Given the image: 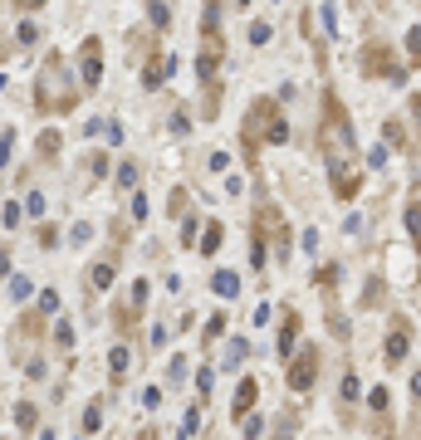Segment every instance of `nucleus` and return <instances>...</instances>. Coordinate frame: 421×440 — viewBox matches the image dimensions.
Wrapping results in <instances>:
<instances>
[{"label":"nucleus","mask_w":421,"mask_h":440,"mask_svg":"<svg viewBox=\"0 0 421 440\" xmlns=\"http://www.w3.org/2000/svg\"><path fill=\"white\" fill-rule=\"evenodd\" d=\"M79 88L69 79V64H64V54H49L44 69H39V88H35V103L44 108V113H69V108L79 103Z\"/></svg>","instance_id":"f257e3e1"},{"label":"nucleus","mask_w":421,"mask_h":440,"mask_svg":"<svg viewBox=\"0 0 421 440\" xmlns=\"http://www.w3.org/2000/svg\"><path fill=\"white\" fill-rule=\"evenodd\" d=\"M260 137H270V142H284V137H289V123L275 113L270 98H260V103L250 108V118H245V152H255Z\"/></svg>","instance_id":"f03ea898"},{"label":"nucleus","mask_w":421,"mask_h":440,"mask_svg":"<svg viewBox=\"0 0 421 440\" xmlns=\"http://www.w3.org/2000/svg\"><path fill=\"white\" fill-rule=\"evenodd\" d=\"M313 381H319V352L304 348V352L294 357V367H289V387H294V392H309Z\"/></svg>","instance_id":"7ed1b4c3"},{"label":"nucleus","mask_w":421,"mask_h":440,"mask_svg":"<svg viewBox=\"0 0 421 440\" xmlns=\"http://www.w3.org/2000/svg\"><path fill=\"white\" fill-rule=\"evenodd\" d=\"M79 69H84V88H98V74H103V44H98V39H84Z\"/></svg>","instance_id":"20e7f679"},{"label":"nucleus","mask_w":421,"mask_h":440,"mask_svg":"<svg viewBox=\"0 0 421 440\" xmlns=\"http://www.w3.org/2000/svg\"><path fill=\"white\" fill-rule=\"evenodd\" d=\"M172 74V59H162V54H152V59H147V69H142V83L147 88H157V83H162Z\"/></svg>","instance_id":"39448f33"},{"label":"nucleus","mask_w":421,"mask_h":440,"mask_svg":"<svg viewBox=\"0 0 421 440\" xmlns=\"http://www.w3.org/2000/svg\"><path fill=\"white\" fill-rule=\"evenodd\" d=\"M255 397H260V387H255V377H245L240 387H235V416H245V411L255 406Z\"/></svg>","instance_id":"423d86ee"},{"label":"nucleus","mask_w":421,"mask_h":440,"mask_svg":"<svg viewBox=\"0 0 421 440\" xmlns=\"http://www.w3.org/2000/svg\"><path fill=\"white\" fill-rule=\"evenodd\" d=\"M294 338H299V318H294V313H284V328H280V357H289Z\"/></svg>","instance_id":"0eeeda50"},{"label":"nucleus","mask_w":421,"mask_h":440,"mask_svg":"<svg viewBox=\"0 0 421 440\" xmlns=\"http://www.w3.org/2000/svg\"><path fill=\"white\" fill-rule=\"evenodd\" d=\"M407 348H411V338H407V333H392V338H387V362L397 367V362L407 357Z\"/></svg>","instance_id":"6e6552de"},{"label":"nucleus","mask_w":421,"mask_h":440,"mask_svg":"<svg viewBox=\"0 0 421 440\" xmlns=\"http://www.w3.org/2000/svg\"><path fill=\"white\" fill-rule=\"evenodd\" d=\"M216 294H221V299H235V294H240V279H235L231 269H221V274H216Z\"/></svg>","instance_id":"1a4fd4ad"},{"label":"nucleus","mask_w":421,"mask_h":440,"mask_svg":"<svg viewBox=\"0 0 421 440\" xmlns=\"http://www.w3.org/2000/svg\"><path fill=\"white\" fill-rule=\"evenodd\" d=\"M128 357H133L128 348H113V362H108V372H113V381H123V377H128V367H133Z\"/></svg>","instance_id":"9d476101"},{"label":"nucleus","mask_w":421,"mask_h":440,"mask_svg":"<svg viewBox=\"0 0 421 440\" xmlns=\"http://www.w3.org/2000/svg\"><path fill=\"white\" fill-rule=\"evenodd\" d=\"M221 250V220H210L206 226V240H201V254H216Z\"/></svg>","instance_id":"9b49d317"},{"label":"nucleus","mask_w":421,"mask_h":440,"mask_svg":"<svg viewBox=\"0 0 421 440\" xmlns=\"http://www.w3.org/2000/svg\"><path fill=\"white\" fill-rule=\"evenodd\" d=\"M88 279H93V289H108V284H113V264H93Z\"/></svg>","instance_id":"f8f14e48"},{"label":"nucleus","mask_w":421,"mask_h":440,"mask_svg":"<svg viewBox=\"0 0 421 440\" xmlns=\"http://www.w3.org/2000/svg\"><path fill=\"white\" fill-rule=\"evenodd\" d=\"M275 226V210H260V230H270ZM289 254V245H284V230H280V259Z\"/></svg>","instance_id":"ddd939ff"},{"label":"nucleus","mask_w":421,"mask_h":440,"mask_svg":"<svg viewBox=\"0 0 421 440\" xmlns=\"http://www.w3.org/2000/svg\"><path fill=\"white\" fill-rule=\"evenodd\" d=\"M313 279H319V284H324V289H333V284H338V264H324V269H319V274H313Z\"/></svg>","instance_id":"4468645a"},{"label":"nucleus","mask_w":421,"mask_h":440,"mask_svg":"<svg viewBox=\"0 0 421 440\" xmlns=\"http://www.w3.org/2000/svg\"><path fill=\"white\" fill-rule=\"evenodd\" d=\"M55 152H59V132H44L39 137V157H55Z\"/></svg>","instance_id":"2eb2a0df"},{"label":"nucleus","mask_w":421,"mask_h":440,"mask_svg":"<svg viewBox=\"0 0 421 440\" xmlns=\"http://www.w3.org/2000/svg\"><path fill=\"white\" fill-rule=\"evenodd\" d=\"M343 401H358V372H343Z\"/></svg>","instance_id":"dca6fc26"},{"label":"nucleus","mask_w":421,"mask_h":440,"mask_svg":"<svg viewBox=\"0 0 421 440\" xmlns=\"http://www.w3.org/2000/svg\"><path fill=\"white\" fill-rule=\"evenodd\" d=\"M407 230L421 240V206H407Z\"/></svg>","instance_id":"f3484780"},{"label":"nucleus","mask_w":421,"mask_h":440,"mask_svg":"<svg viewBox=\"0 0 421 440\" xmlns=\"http://www.w3.org/2000/svg\"><path fill=\"white\" fill-rule=\"evenodd\" d=\"M15 421H20V430H35V406H30V401H25V406H20V411H15Z\"/></svg>","instance_id":"a211bd4d"},{"label":"nucleus","mask_w":421,"mask_h":440,"mask_svg":"<svg viewBox=\"0 0 421 440\" xmlns=\"http://www.w3.org/2000/svg\"><path fill=\"white\" fill-rule=\"evenodd\" d=\"M55 308H59V294L44 289V294H39V313H55Z\"/></svg>","instance_id":"6ab92c4d"},{"label":"nucleus","mask_w":421,"mask_h":440,"mask_svg":"<svg viewBox=\"0 0 421 440\" xmlns=\"http://www.w3.org/2000/svg\"><path fill=\"white\" fill-rule=\"evenodd\" d=\"M118 186H137V167H128V161H123V167H118Z\"/></svg>","instance_id":"aec40b11"},{"label":"nucleus","mask_w":421,"mask_h":440,"mask_svg":"<svg viewBox=\"0 0 421 440\" xmlns=\"http://www.w3.org/2000/svg\"><path fill=\"white\" fill-rule=\"evenodd\" d=\"M387 397H392L387 387H373V397H367V401H373V411H387Z\"/></svg>","instance_id":"412c9836"},{"label":"nucleus","mask_w":421,"mask_h":440,"mask_svg":"<svg viewBox=\"0 0 421 440\" xmlns=\"http://www.w3.org/2000/svg\"><path fill=\"white\" fill-rule=\"evenodd\" d=\"M98 421H103V411H98V406H88V411H84V430L93 435V430H98Z\"/></svg>","instance_id":"4be33fe9"},{"label":"nucleus","mask_w":421,"mask_h":440,"mask_svg":"<svg viewBox=\"0 0 421 440\" xmlns=\"http://www.w3.org/2000/svg\"><path fill=\"white\" fill-rule=\"evenodd\" d=\"M250 39H255V44H265V39H270V25H265V20H255V25H250Z\"/></svg>","instance_id":"5701e85b"},{"label":"nucleus","mask_w":421,"mask_h":440,"mask_svg":"<svg viewBox=\"0 0 421 440\" xmlns=\"http://www.w3.org/2000/svg\"><path fill=\"white\" fill-rule=\"evenodd\" d=\"M10 142H15V132L6 128V137H0V167H6V161H10Z\"/></svg>","instance_id":"b1692460"},{"label":"nucleus","mask_w":421,"mask_h":440,"mask_svg":"<svg viewBox=\"0 0 421 440\" xmlns=\"http://www.w3.org/2000/svg\"><path fill=\"white\" fill-rule=\"evenodd\" d=\"M39 245H44V250H49V245H59V230H55V226H44V230H39Z\"/></svg>","instance_id":"393cba45"},{"label":"nucleus","mask_w":421,"mask_h":440,"mask_svg":"<svg viewBox=\"0 0 421 440\" xmlns=\"http://www.w3.org/2000/svg\"><path fill=\"white\" fill-rule=\"evenodd\" d=\"M55 338H59V348H69V343H74V328H69V323H59V328H55Z\"/></svg>","instance_id":"a878e982"},{"label":"nucleus","mask_w":421,"mask_h":440,"mask_svg":"<svg viewBox=\"0 0 421 440\" xmlns=\"http://www.w3.org/2000/svg\"><path fill=\"white\" fill-rule=\"evenodd\" d=\"M407 49H411V59H421V30H411V34H407Z\"/></svg>","instance_id":"bb28decb"},{"label":"nucleus","mask_w":421,"mask_h":440,"mask_svg":"<svg viewBox=\"0 0 421 440\" xmlns=\"http://www.w3.org/2000/svg\"><path fill=\"white\" fill-rule=\"evenodd\" d=\"M133 220H147V196H133Z\"/></svg>","instance_id":"cd10ccee"},{"label":"nucleus","mask_w":421,"mask_h":440,"mask_svg":"<svg viewBox=\"0 0 421 440\" xmlns=\"http://www.w3.org/2000/svg\"><path fill=\"white\" fill-rule=\"evenodd\" d=\"M411 392H416V397H421V372H416V377H411Z\"/></svg>","instance_id":"c85d7f7f"},{"label":"nucleus","mask_w":421,"mask_h":440,"mask_svg":"<svg viewBox=\"0 0 421 440\" xmlns=\"http://www.w3.org/2000/svg\"><path fill=\"white\" fill-rule=\"evenodd\" d=\"M411 113H416V118H421V93H416V98H411Z\"/></svg>","instance_id":"c756f323"},{"label":"nucleus","mask_w":421,"mask_h":440,"mask_svg":"<svg viewBox=\"0 0 421 440\" xmlns=\"http://www.w3.org/2000/svg\"><path fill=\"white\" fill-rule=\"evenodd\" d=\"M137 440H157V430H142V435H137Z\"/></svg>","instance_id":"7c9ffc66"}]
</instances>
